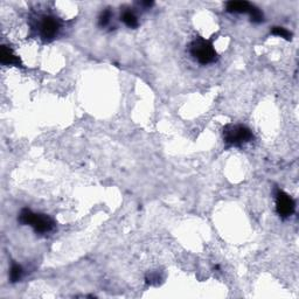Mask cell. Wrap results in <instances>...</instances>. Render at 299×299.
Masks as SVG:
<instances>
[{"instance_id":"cell-1","label":"cell","mask_w":299,"mask_h":299,"mask_svg":"<svg viewBox=\"0 0 299 299\" xmlns=\"http://www.w3.org/2000/svg\"><path fill=\"white\" fill-rule=\"evenodd\" d=\"M18 221L23 226H31L34 231L39 235L49 234L55 229L56 223L50 216L42 213H34L29 208H23L20 211Z\"/></svg>"},{"instance_id":"cell-2","label":"cell","mask_w":299,"mask_h":299,"mask_svg":"<svg viewBox=\"0 0 299 299\" xmlns=\"http://www.w3.org/2000/svg\"><path fill=\"white\" fill-rule=\"evenodd\" d=\"M222 136L228 146H242L253 139L252 130L242 124H228L223 128Z\"/></svg>"},{"instance_id":"cell-3","label":"cell","mask_w":299,"mask_h":299,"mask_svg":"<svg viewBox=\"0 0 299 299\" xmlns=\"http://www.w3.org/2000/svg\"><path fill=\"white\" fill-rule=\"evenodd\" d=\"M189 53L195 61L204 66L214 63L217 59V53L214 49L213 44L209 40H205L202 38L195 39L191 42Z\"/></svg>"},{"instance_id":"cell-4","label":"cell","mask_w":299,"mask_h":299,"mask_svg":"<svg viewBox=\"0 0 299 299\" xmlns=\"http://www.w3.org/2000/svg\"><path fill=\"white\" fill-rule=\"evenodd\" d=\"M39 34L44 41H52L59 34L60 28H61V23L57 18L53 16H44L40 18L39 21Z\"/></svg>"},{"instance_id":"cell-5","label":"cell","mask_w":299,"mask_h":299,"mask_svg":"<svg viewBox=\"0 0 299 299\" xmlns=\"http://www.w3.org/2000/svg\"><path fill=\"white\" fill-rule=\"evenodd\" d=\"M296 202L291 195L282 189L276 191V211L282 219H288L295 213Z\"/></svg>"},{"instance_id":"cell-6","label":"cell","mask_w":299,"mask_h":299,"mask_svg":"<svg viewBox=\"0 0 299 299\" xmlns=\"http://www.w3.org/2000/svg\"><path fill=\"white\" fill-rule=\"evenodd\" d=\"M0 61L5 66H16V67H21V61L19 56L14 54L12 48L7 46H1L0 50Z\"/></svg>"},{"instance_id":"cell-7","label":"cell","mask_w":299,"mask_h":299,"mask_svg":"<svg viewBox=\"0 0 299 299\" xmlns=\"http://www.w3.org/2000/svg\"><path fill=\"white\" fill-rule=\"evenodd\" d=\"M253 6L248 1H228L226 4V11L229 13H250Z\"/></svg>"},{"instance_id":"cell-8","label":"cell","mask_w":299,"mask_h":299,"mask_svg":"<svg viewBox=\"0 0 299 299\" xmlns=\"http://www.w3.org/2000/svg\"><path fill=\"white\" fill-rule=\"evenodd\" d=\"M120 20H122L126 26L130 27V28H137L138 25H139V21H138L137 16H136L135 12L130 10V8H126V10H124L122 12V14H120Z\"/></svg>"},{"instance_id":"cell-9","label":"cell","mask_w":299,"mask_h":299,"mask_svg":"<svg viewBox=\"0 0 299 299\" xmlns=\"http://www.w3.org/2000/svg\"><path fill=\"white\" fill-rule=\"evenodd\" d=\"M23 269L21 265L17 264V263H12L11 270H10V279L12 283H17L19 282V280L23 278Z\"/></svg>"},{"instance_id":"cell-10","label":"cell","mask_w":299,"mask_h":299,"mask_svg":"<svg viewBox=\"0 0 299 299\" xmlns=\"http://www.w3.org/2000/svg\"><path fill=\"white\" fill-rule=\"evenodd\" d=\"M111 18H113V12L110 11V8H105L98 18V25L101 26L102 28H104V27H107L109 23H110Z\"/></svg>"},{"instance_id":"cell-11","label":"cell","mask_w":299,"mask_h":299,"mask_svg":"<svg viewBox=\"0 0 299 299\" xmlns=\"http://www.w3.org/2000/svg\"><path fill=\"white\" fill-rule=\"evenodd\" d=\"M249 16H250V20H252L253 23H261L262 21L264 20L263 12L259 10V8L256 7V6H253V8H252V11H250Z\"/></svg>"},{"instance_id":"cell-12","label":"cell","mask_w":299,"mask_h":299,"mask_svg":"<svg viewBox=\"0 0 299 299\" xmlns=\"http://www.w3.org/2000/svg\"><path fill=\"white\" fill-rule=\"evenodd\" d=\"M271 34L280 36V38L285 39V40H291L292 38L291 32H289L286 28H283V27H274V28L271 29Z\"/></svg>"}]
</instances>
